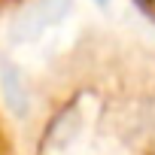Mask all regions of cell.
<instances>
[{"label": "cell", "mask_w": 155, "mask_h": 155, "mask_svg": "<svg viewBox=\"0 0 155 155\" xmlns=\"http://www.w3.org/2000/svg\"><path fill=\"white\" fill-rule=\"evenodd\" d=\"M97 3H107V0H97Z\"/></svg>", "instance_id": "obj_1"}]
</instances>
